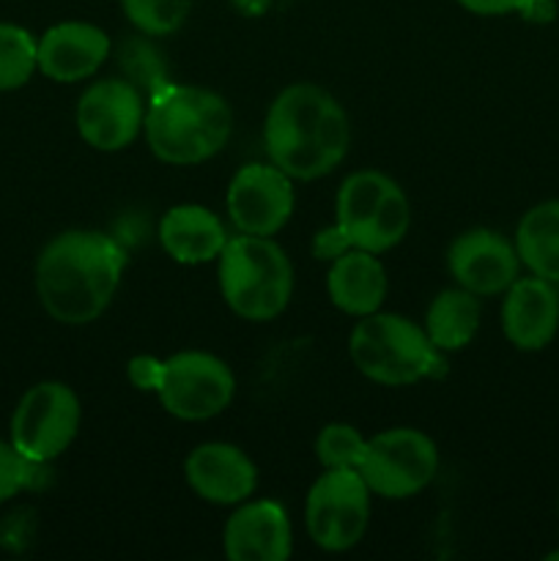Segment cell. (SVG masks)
I'll list each match as a JSON object with an SVG mask.
<instances>
[{
    "label": "cell",
    "mask_w": 559,
    "mask_h": 561,
    "mask_svg": "<svg viewBox=\"0 0 559 561\" xmlns=\"http://www.w3.org/2000/svg\"><path fill=\"white\" fill-rule=\"evenodd\" d=\"M126 250L102 230H66L36 261V294L44 312L66 327L93 323L121 288Z\"/></svg>",
    "instance_id": "cell-1"
},
{
    "label": "cell",
    "mask_w": 559,
    "mask_h": 561,
    "mask_svg": "<svg viewBox=\"0 0 559 561\" xmlns=\"http://www.w3.org/2000/svg\"><path fill=\"white\" fill-rule=\"evenodd\" d=\"M351 146V124L343 104L316 82H294L269 104L263 148L269 162L294 181H316L332 173Z\"/></svg>",
    "instance_id": "cell-2"
},
{
    "label": "cell",
    "mask_w": 559,
    "mask_h": 561,
    "mask_svg": "<svg viewBox=\"0 0 559 561\" xmlns=\"http://www.w3.org/2000/svg\"><path fill=\"white\" fill-rule=\"evenodd\" d=\"M233 131V110L201 85L164 82L146 102V135L153 157L173 168H192L217 157Z\"/></svg>",
    "instance_id": "cell-3"
},
{
    "label": "cell",
    "mask_w": 559,
    "mask_h": 561,
    "mask_svg": "<svg viewBox=\"0 0 559 561\" xmlns=\"http://www.w3.org/2000/svg\"><path fill=\"white\" fill-rule=\"evenodd\" d=\"M217 283L233 316L266 323L294 296V266L274 236L236 233L217 257Z\"/></svg>",
    "instance_id": "cell-4"
},
{
    "label": "cell",
    "mask_w": 559,
    "mask_h": 561,
    "mask_svg": "<svg viewBox=\"0 0 559 561\" xmlns=\"http://www.w3.org/2000/svg\"><path fill=\"white\" fill-rule=\"evenodd\" d=\"M356 370L381 387H411L436 373L442 351L433 348L425 329L400 312H370L356 321L349 337Z\"/></svg>",
    "instance_id": "cell-5"
},
{
    "label": "cell",
    "mask_w": 559,
    "mask_h": 561,
    "mask_svg": "<svg viewBox=\"0 0 559 561\" xmlns=\"http://www.w3.org/2000/svg\"><path fill=\"white\" fill-rule=\"evenodd\" d=\"M334 228L354 250L384 255L411 230L409 195L381 170H356L334 197Z\"/></svg>",
    "instance_id": "cell-6"
},
{
    "label": "cell",
    "mask_w": 559,
    "mask_h": 561,
    "mask_svg": "<svg viewBox=\"0 0 559 561\" xmlns=\"http://www.w3.org/2000/svg\"><path fill=\"white\" fill-rule=\"evenodd\" d=\"M373 493L354 469H323L305 499V526L312 546L345 553L360 546L370 526Z\"/></svg>",
    "instance_id": "cell-7"
},
{
    "label": "cell",
    "mask_w": 559,
    "mask_h": 561,
    "mask_svg": "<svg viewBox=\"0 0 559 561\" xmlns=\"http://www.w3.org/2000/svg\"><path fill=\"white\" fill-rule=\"evenodd\" d=\"M360 477L373 496L403 502L420 496L438 474V447L417 427H389L367 438Z\"/></svg>",
    "instance_id": "cell-8"
},
{
    "label": "cell",
    "mask_w": 559,
    "mask_h": 561,
    "mask_svg": "<svg viewBox=\"0 0 559 561\" xmlns=\"http://www.w3.org/2000/svg\"><path fill=\"white\" fill-rule=\"evenodd\" d=\"M82 405L71 387L42 381L27 389L11 416L9 442L31 463L44 466L60 458L80 433Z\"/></svg>",
    "instance_id": "cell-9"
},
{
    "label": "cell",
    "mask_w": 559,
    "mask_h": 561,
    "mask_svg": "<svg viewBox=\"0 0 559 561\" xmlns=\"http://www.w3.org/2000/svg\"><path fill=\"white\" fill-rule=\"evenodd\" d=\"M157 400L181 422H206L223 414L236 398L230 365L208 351H179L162 362Z\"/></svg>",
    "instance_id": "cell-10"
},
{
    "label": "cell",
    "mask_w": 559,
    "mask_h": 561,
    "mask_svg": "<svg viewBox=\"0 0 559 561\" xmlns=\"http://www.w3.org/2000/svg\"><path fill=\"white\" fill-rule=\"evenodd\" d=\"M75 124L77 135L93 151H124L142 135L146 99L132 80L121 77L96 80L77 99Z\"/></svg>",
    "instance_id": "cell-11"
},
{
    "label": "cell",
    "mask_w": 559,
    "mask_h": 561,
    "mask_svg": "<svg viewBox=\"0 0 559 561\" xmlns=\"http://www.w3.org/2000/svg\"><path fill=\"white\" fill-rule=\"evenodd\" d=\"M294 206V179L272 162L239 168L225 192L230 225L247 236H277L288 225Z\"/></svg>",
    "instance_id": "cell-12"
},
{
    "label": "cell",
    "mask_w": 559,
    "mask_h": 561,
    "mask_svg": "<svg viewBox=\"0 0 559 561\" xmlns=\"http://www.w3.org/2000/svg\"><path fill=\"white\" fill-rule=\"evenodd\" d=\"M447 268L455 285L475 296H499L521 277L513 241L491 228H469L449 244Z\"/></svg>",
    "instance_id": "cell-13"
},
{
    "label": "cell",
    "mask_w": 559,
    "mask_h": 561,
    "mask_svg": "<svg viewBox=\"0 0 559 561\" xmlns=\"http://www.w3.org/2000/svg\"><path fill=\"white\" fill-rule=\"evenodd\" d=\"M184 480L203 502L236 507L255 496L261 477L255 460L241 447L228 442H206L186 455Z\"/></svg>",
    "instance_id": "cell-14"
},
{
    "label": "cell",
    "mask_w": 559,
    "mask_h": 561,
    "mask_svg": "<svg viewBox=\"0 0 559 561\" xmlns=\"http://www.w3.org/2000/svg\"><path fill=\"white\" fill-rule=\"evenodd\" d=\"M223 551L230 561H285L294 553V529L285 507L272 499L236 504L223 529Z\"/></svg>",
    "instance_id": "cell-15"
},
{
    "label": "cell",
    "mask_w": 559,
    "mask_h": 561,
    "mask_svg": "<svg viewBox=\"0 0 559 561\" xmlns=\"http://www.w3.org/2000/svg\"><path fill=\"white\" fill-rule=\"evenodd\" d=\"M502 299V332L513 348L535 354L554 343L559 332V294L548 279L518 277Z\"/></svg>",
    "instance_id": "cell-16"
},
{
    "label": "cell",
    "mask_w": 559,
    "mask_h": 561,
    "mask_svg": "<svg viewBox=\"0 0 559 561\" xmlns=\"http://www.w3.org/2000/svg\"><path fill=\"white\" fill-rule=\"evenodd\" d=\"M110 36L93 22H58L38 38V71L64 85L88 80L110 58Z\"/></svg>",
    "instance_id": "cell-17"
},
{
    "label": "cell",
    "mask_w": 559,
    "mask_h": 561,
    "mask_svg": "<svg viewBox=\"0 0 559 561\" xmlns=\"http://www.w3.org/2000/svg\"><path fill=\"white\" fill-rule=\"evenodd\" d=\"M228 228L212 208L201 203L170 206L159 219V244L181 266L214 263L228 244Z\"/></svg>",
    "instance_id": "cell-18"
},
{
    "label": "cell",
    "mask_w": 559,
    "mask_h": 561,
    "mask_svg": "<svg viewBox=\"0 0 559 561\" xmlns=\"http://www.w3.org/2000/svg\"><path fill=\"white\" fill-rule=\"evenodd\" d=\"M327 294L329 301L345 316H370V312L381 310L389 294L387 268L378 261L376 252L351 247L343 255L334 257L332 266H329Z\"/></svg>",
    "instance_id": "cell-19"
},
{
    "label": "cell",
    "mask_w": 559,
    "mask_h": 561,
    "mask_svg": "<svg viewBox=\"0 0 559 561\" xmlns=\"http://www.w3.org/2000/svg\"><path fill=\"white\" fill-rule=\"evenodd\" d=\"M480 321V296L469 294L460 285H453V288H444L427 305L422 329H425L433 348L442 351V354H453V351H464L477 337Z\"/></svg>",
    "instance_id": "cell-20"
},
{
    "label": "cell",
    "mask_w": 559,
    "mask_h": 561,
    "mask_svg": "<svg viewBox=\"0 0 559 561\" xmlns=\"http://www.w3.org/2000/svg\"><path fill=\"white\" fill-rule=\"evenodd\" d=\"M513 244L521 266L559 285V201H543L521 217Z\"/></svg>",
    "instance_id": "cell-21"
},
{
    "label": "cell",
    "mask_w": 559,
    "mask_h": 561,
    "mask_svg": "<svg viewBox=\"0 0 559 561\" xmlns=\"http://www.w3.org/2000/svg\"><path fill=\"white\" fill-rule=\"evenodd\" d=\"M38 71V42L31 31L0 22V91L27 85Z\"/></svg>",
    "instance_id": "cell-22"
},
{
    "label": "cell",
    "mask_w": 559,
    "mask_h": 561,
    "mask_svg": "<svg viewBox=\"0 0 559 561\" xmlns=\"http://www.w3.org/2000/svg\"><path fill=\"white\" fill-rule=\"evenodd\" d=\"M121 5L142 36H173L192 11V0H121Z\"/></svg>",
    "instance_id": "cell-23"
},
{
    "label": "cell",
    "mask_w": 559,
    "mask_h": 561,
    "mask_svg": "<svg viewBox=\"0 0 559 561\" xmlns=\"http://www.w3.org/2000/svg\"><path fill=\"white\" fill-rule=\"evenodd\" d=\"M367 438L345 422L323 425L316 436V460L321 469H360Z\"/></svg>",
    "instance_id": "cell-24"
},
{
    "label": "cell",
    "mask_w": 559,
    "mask_h": 561,
    "mask_svg": "<svg viewBox=\"0 0 559 561\" xmlns=\"http://www.w3.org/2000/svg\"><path fill=\"white\" fill-rule=\"evenodd\" d=\"M36 463L22 458L11 442H0V504L9 502L11 496L22 491L31 482V471Z\"/></svg>",
    "instance_id": "cell-25"
},
{
    "label": "cell",
    "mask_w": 559,
    "mask_h": 561,
    "mask_svg": "<svg viewBox=\"0 0 559 561\" xmlns=\"http://www.w3.org/2000/svg\"><path fill=\"white\" fill-rule=\"evenodd\" d=\"M162 362L157 356L140 354L135 359H129L126 365V378L132 381V387L140 389V392H157L159 378H162Z\"/></svg>",
    "instance_id": "cell-26"
},
{
    "label": "cell",
    "mask_w": 559,
    "mask_h": 561,
    "mask_svg": "<svg viewBox=\"0 0 559 561\" xmlns=\"http://www.w3.org/2000/svg\"><path fill=\"white\" fill-rule=\"evenodd\" d=\"M345 250H351L349 241L340 236V230L334 228V225H332V228H327V230H318L316 239H312V252H316L318 261L332 263L334 257L343 255Z\"/></svg>",
    "instance_id": "cell-27"
},
{
    "label": "cell",
    "mask_w": 559,
    "mask_h": 561,
    "mask_svg": "<svg viewBox=\"0 0 559 561\" xmlns=\"http://www.w3.org/2000/svg\"><path fill=\"white\" fill-rule=\"evenodd\" d=\"M526 0H458L460 9L471 11L477 16H502L513 14V11H521Z\"/></svg>",
    "instance_id": "cell-28"
},
{
    "label": "cell",
    "mask_w": 559,
    "mask_h": 561,
    "mask_svg": "<svg viewBox=\"0 0 559 561\" xmlns=\"http://www.w3.org/2000/svg\"><path fill=\"white\" fill-rule=\"evenodd\" d=\"M518 14L529 22H551L557 16V3L554 0H526Z\"/></svg>",
    "instance_id": "cell-29"
},
{
    "label": "cell",
    "mask_w": 559,
    "mask_h": 561,
    "mask_svg": "<svg viewBox=\"0 0 559 561\" xmlns=\"http://www.w3.org/2000/svg\"><path fill=\"white\" fill-rule=\"evenodd\" d=\"M546 559H548V561H559V548H557V551L546 553Z\"/></svg>",
    "instance_id": "cell-30"
}]
</instances>
